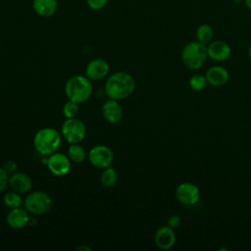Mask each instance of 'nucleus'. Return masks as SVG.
Returning <instances> with one entry per match:
<instances>
[{"instance_id": "1", "label": "nucleus", "mask_w": 251, "mask_h": 251, "mask_svg": "<svg viewBox=\"0 0 251 251\" xmlns=\"http://www.w3.org/2000/svg\"><path fill=\"white\" fill-rule=\"evenodd\" d=\"M135 89V80L126 72H117L111 75L105 83V91L110 99L121 100L132 94Z\"/></svg>"}, {"instance_id": "2", "label": "nucleus", "mask_w": 251, "mask_h": 251, "mask_svg": "<svg viewBox=\"0 0 251 251\" xmlns=\"http://www.w3.org/2000/svg\"><path fill=\"white\" fill-rule=\"evenodd\" d=\"M65 93L68 100L78 104L86 102L92 93V84L87 76L80 75L70 77L65 85Z\"/></svg>"}, {"instance_id": "3", "label": "nucleus", "mask_w": 251, "mask_h": 251, "mask_svg": "<svg viewBox=\"0 0 251 251\" xmlns=\"http://www.w3.org/2000/svg\"><path fill=\"white\" fill-rule=\"evenodd\" d=\"M33 145L39 154L49 156L56 152L61 145V135L53 127H43L35 133Z\"/></svg>"}, {"instance_id": "4", "label": "nucleus", "mask_w": 251, "mask_h": 251, "mask_svg": "<svg viewBox=\"0 0 251 251\" xmlns=\"http://www.w3.org/2000/svg\"><path fill=\"white\" fill-rule=\"evenodd\" d=\"M207 57V46L197 40L187 43L181 51L182 63L190 70L200 69Z\"/></svg>"}, {"instance_id": "5", "label": "nucleus", "mask_w": 251, "mask_h": 251, "mask_svg": "<svg viewBox=\"0 0 251 251\" xmlns=\"http://www.w3.org/2000/svg\"><path fill=\"white\" fill-rule=\"evenodd\" d=\"M52 206V199L44 191H33L24 199V207L33 215H43L47 213Z\"/></svg>"}, {"instance_id": "6", "label": "nucleus", "mask_w": 251, "mask_h": 251, "mask_svg": "<svg viewBox=\"0 0 251 251\" xmlns=\"http://www.w3.org/2000/svg\"><path fill=\"white\" fill-rule=\"evenodd\" d=\"M61 133L70 144L79 143L85 137L86 126L79 119H66L61 126Z\"/></svg>"}, {"instance_id": "7", "label": "nucleus", "mask_w": 251, "mask_h": 251, "mask_svg": "<svg viewBox=\"0 0 251 251\" xmlns=\"http://www.w3.org/2000/svg\"><path fill=\"white\" fill-rule=\"evenodd\" d=\"M90 163L99 169L111 167L114 161V153L110 147L106 145H96L92 147L88 153Z\"/></svg>"}, {"instance_id": "8", "label": "nucleus", "mask_w": 251, "mask_h": 251, "mask_svg": "<svg viewBox=\"0 0 251 251\" xmlns=\"http://www.w3.org/2000/svg\"><path fill=\"white\" fill-rule=\"evenodd\" d=\"M44 163L49 171L57 176H66L71 170V160L63 153H52L44 160Z\"/></svg>"}, {"instance_id": "9", "label": "nucleus", "mask_w": 251, "mask_h": 251, "mask_svg": "<svg viewBox=\"0 0 251 251\" xmlns=\"http://www.w3.org/2000/svg\"><path fill=\"white\" fill-rule=\"evenodd\" d=\"M176 197L179 203L191 206L199 201L200 190L194 183L182 182L176 189Z\"/></svg>"}, {"instance_id": "10", "label": "nucleus", "mask_w": 251, "mask_h": 251, "mask_svg": "<svg viewBox=\"0 0 251 251\" xmlns=\"http://www.w3.org/2000/svg\"><path fill=\"white\" fill-rule=\"evenodd\" d=\"M208 57L217 62H223L229 58L231 54L230 46L223 40L211 41L207 46Z\"/></svg>"}, {"instance_id": "11", "label": "nucleus", "mask_w": 251, "mask_h": 251, "mask_svg": "<svg viewBox=\"0 0 251 251\" xmlns=\"http://www.w3.org/2000/svg\"><path fill=\"white\" fill-rule=\"evenodd\" d=\"M109 73V64L106 60L97 58L90 61L85 68V75L90 80L104 78Z\"/></svg>"}, {"instance_id": "12", "label": "nucleus", "mask_w": 251, "mask_h": 251, "mask_svg": "<svg viewBox=\"0 0 251 251\" xmlns=\"http://www.w3.org/2000/svg\"><path fill=\"white\" fill-rule=\"evenodd\" d=\"M6 222L10 227L14 229H21L25 227L29 222L28 212L25 207L10 209L6 216Z\"/></svg>"}, {"instance_id": "13", "label": "nucleus", "mask_w": 251, "mask_h": 251, "mask_svg": "<svg viewBox=\"0 0 251 251\" xmlns=\"http://www.w3.org/2000/svg\"><path fill=\"white\" fill-rule=\"evenodd\" d=\"M8 184L14 191L20 194H24L31 189L32 180L26 174L23 172H16L9 176Z\"/></svg>"}, {"instance_id": "14", "label": "nucleus", "mask_w": 251, "mask_h": 251, "mask_svg": "<svg viewBox=\"0 0 251 251\" xmlns=\"http://www.w3.org/2000/svg\"><path fill=\"white\" fill-rule=\"evenodd\" d=\"M155 244L162 250H168L176 242V234L174 228L169 226H164L159 227L154 235Z\"/></svg>"}, {"instance_id": "15", "label": "nucleus", "mask_w": 251, "mask_h": 251, "mask_svg": "<svg viewBox=\"0 0 251 251\" xmlns=\"http://www.w3.org/2000/svg\"><path fill=\"white\" fill-rule=\"evenodd\" d=\"M102 114L108 123L117 124L123 119L124 112L118 100L109 99L102 105Z\"/></svg>"}, {"instance_id": "16", "label": "nucleus", "mask_w": 251, "mask_h": 251, "mask_svg": "<svg viewBox=\"0 0 251 251\" xmlns=\"http://www.w3.org/2000/svg\"><path fill=\"white\" fill-rule=\"evenodd\" d=\"M205 77L207 82L211 85L222 86L227 82L229 75L225 68L221 66H214L206 72Z\"/></svg>"}, {"instance_id": "17", "label": "nucleus", "mask_w": 251, "mask_h": 251, "mask_svg": "<svg viewBox=\"0 0 251 251\" xmlns=\"http://www.w3.org/2000/svg\"><path fill=\"white\" fill-rule=\"evenodd\" d=\"M33 11L40 17L48 18L53 16L58 9L57 0H33L32 1Z\"/></svg>"}, {"instance_id": "18", "label": "nucleus", "mask_w": 251, "mask_h": 251, "mask_svg": "<svg viewBox=\"0 0 251 251\" xmlns=\"http://www.w3.org/2000/svg\"><path fill=\"white\" fill-rule=\"evenodd\" d=\"M213 36H214V30L210 25H207V24L200 25L196 29L197 41H199L205 45L212 41Z\"/></svg>"}, {"instance_id": "19", "label": "nucleus", "mask_w": 251, "mask_h": 251, "mask_svg": "<svg viewBox=\"0 0 251 251\" xmlns=\"http://www.w3.org/2000/svg\"><path fill=\"white\" fill-rule=\"evenodd\" d=\"M118 180V175H117V172L114 168L112 167H108L106 169H104V171L102 172L101 176H100V181H101V184L106 187V188H109V187H112L116 184Z\"/></svg>"}, {"instance_id": "20", "label": "nucleus", "mask_w": 251, "mask_h": 251, "mask_svg": "<svg viewBox=\"0 0 251 251\" xmlns=\"http://www.w3.org/2000/svg\"><path fill=\"white\" fill-rule=\"evenodd\" d=\"M68 157L74 163H81L86 157V152L79 143L71 144L68 150Z\"/></svg>"}, {"instance_id": "21", "label": "nucleus", "mask_w": 251, "mask_h": 251, "mask_svg": "<svg viewBox=\"0 0 251 251\" xmlns=\"http://www.w3.org/2000/svg\"><path fill=\"white\" fill-rule=\"evenodd\" d=\"M3 201H4V204L10 209L17 208V207H22V205H24V200L22 199L21 194L14 191V190L10 191V192H7L4 195Z\"/></svg>"}, {"instance_id": "22", "label": "nucleus", "mask_w": 251, "mask_h": 251, "mask_svg": "<svg viewBox=\"0 0 251 251\" xmlns=\"http://www.w3.org/2000/svg\"><path fill=\"white\" fill-rule=\"evenodd\" d=\"M206 77L205 75H202L200 74H195L193 75L190 79H189V86L195 90V91H200L206 87Z\"/></svg>"}, {"instance_id": "23", "label": "nucleus", "mask_w": 251, "mask_h": 251, "mask_svg": "<svg viewBox=\"0 0 251 251\" xmlns=\"http://www.w3.org/2000/svg\"><path fill=\"white\" fill-rule=\"evenodd\" d=\"M78 113V103L68 100L63 106V115L67 118H75Z\"/></svg>"}, {"instance_id": "24", "label": "nucleus", "mask_w": 251, "mask_h": 251, "mask_svg": "<svg viewBox=\"0 0 251 251\" xmlns=\"http://www.w3.org/2000/svg\"><path fill=\"white\" fill-rule=\"evenodd\" d=\"M109 0H86L87 6L94 11H98L103 9L107 4Z\"/></svg>"}, {"instance_id": "25", "label": "nucleus", "mask_w": 251, "mask_h": 251, "mask_svg": "<svg viewBox=\"0 0 251 251\" xmlns=\"http://www.w3.org/2000/svg\"><path fill=\"white\" fill-rule=\"evenodd\" d=\"M3 170L8 174V176H11L13 175L14 173L17 172V169H18V166H17V163L14 161V160H8L6 161L2 166Z\"/></svg>"}, {"instance_id": "26", "label": "nucleus", "mask_w": 251, "mask_h": 251, "mask_svg": "<svg viewBox=\"0 0 251 251\" xmlns=\"http://www.w3.org/2000/svg\"><path fill=\"white\" fill-rule=\"evenodd\" d=\"M8 180H9V176L8 174L3 170L2 167H0V193L6 188L8 185Z\"/></svg>"}, {"instance_id": "27", "label": "nucleus", "mask_w": 251, "mask_h": 251, "mask_svg": "<svg viewBox=\"0 0 251 251\" xmlns=\"http://www.w3.org/2000/svg\"><path fill=\"white\" fill-rule=\"evenodd\" d=\"M181 223V219L179 216L177 215H172L169 219H168V226L172 228H177L179 226Z\"/></svg>"}, {"instance_id": "28", "label": "nucleus", "mask_w": 251, "mask_h": 251, "mask_svg": "<svg viewBox=\"0 0 251 251\" xmlns=\"http://www.w3.org/2000/svg\"><path fill=\"white\" fill-rule=\"evenodd\" d=\"M81 250H83V251H91V248L88 247V246L82 245V246H79V247L77 248V251H81Z\"/></svg>"}, {"instance_id": "29", "label": "nucleus", "mask_w": 251, "mask_h": 251, "mask_svg": "<svg viewBox=\"0 0 251 251\" xmlns=\"http://www.w3.org/2000/svg\"><path fill=\"white\" fill-rule=\"evenodd\" d=\"M243 2H244V5L246 6V8L251 11V0H243Z\"/></svg>"}, {"instance_id": "30", "label": "nucleus", "mask_w": 251, "mask_h": 251, "mask_svg": "<svg viewBox=\"0 0 251 251\" xmlns=\"http://www.w3.org/2000/svg\"><path fill=\"white\" fill-rule=\"evenodd\" d=\"M248 57H249V59L251 60V43H250V45H249V47H248Z\"/></svg>"}, {"instance_id": "31", "label": "nucleus", "mask_w": 251, "mask_h": 251, "mask_svg": "<svg viewBox=\"0 0 251 251\" xmlns=\"http://www.w3.org/2000/svg\"><path fill=\"white\" fill-rule=\"evenodd\" d=\"M242 0H233V2H235V3H240Z\"/></svg>"}]
</instances>
